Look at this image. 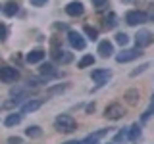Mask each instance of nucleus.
<instances>
[{
    "label": "nucleus",
    "instance_id": "393cba45",
    "mask_svg": "<svg viewBox=\"0 0 154 144\" xmlns=\"http://www.w3.org/2000/svg\"><path fill=\"white\" fill-rule=\"evenodd\" d=\"M152 113H154V104H150V108H148V110H146V112H144V113H143V117H141V121H146V119H148V117H150V115H152Z\"/></svg>",
    "mask_w": 154,
    "mask_h": 144
},
{
    "label": "nucleus",
    "instance_id": "aec40b11",
    "mask_svg": "<svg viewBox=\"0 0 154 144\" xmlns=\"http://www.w3.org/2000/svg\"><path fill=\"white\" fill-rule=\"evenodd\" d=\"M83 33L91 38V40H96V38H98V31H96L94 27H91V25H85L83 27Z\"/></svg>",
    "mask_w": 154,
    "mask_h": 144
},
{
    "label": "nucleus",
    "instance_id": "2eb2a0df",
    "mask_svg": "<svg viewBox=\"0 0 154 144\" xmlns=\"http://www.w3.org/2000/svg\"><path fill=\"white\" fill-rule=\"evenodd\" d=\"M139 138H141V125H139V123H133L131 127H129V140H131V142H137Z\"/></svg>",
    "mask_w": 154,
    "mask_h": 144
},
{
    "label": "nucleus",
    "instance_id": "72a5a7b5",
    "mask_svg": "<svg viewBox=\"0 0 154 144\" xmlns=\"http://www.w3.org/2000/svg\"><path fill=\"white\" fill-rule=\"evenodd\" d=\"M152 104H154V96H152Z\"/></svg>",
    "mask_w": 154,
    "mask_h": 144
},
{
    "label": "nucleus",
    "instance_id": "1a4fd4ad",
    "mask_svg": "<svg viewBox=\"0 0 154 144\" xmlns=\"http://www.w3.org/2000/svg\"><path fill=\"white\" fill-rule=\"evenodd\" d=\"M110 77H112V71L110 69H94L93 75H91V79H93L94 83H98V85H104Z\"/></svg>",
    "mask_w": 154,
    "mask_h": 144
},
{
    "label": "nucleus",
    "instance_id": "4468645a",
    "mask_svg": "<svg viewBox=\"0 0 154 144\" xmlns=\"http://www.w3.org/2000/svg\"><path fill=\"white\" fill-rule=\"evenodd\" d=\"M42 58H45V50H41V48H37V50H31L27 54V62L29 64H37V62H41Z\"/></svg>",
    "mask_w": 154,
    "mask_h": 144
},
{
    "label": "nucleus",
    "instance_id": "f704fd0d",
    "mask_svg": "<svg viewBox=\"0 0 154 144\" xmlns=\"http://www.w3.org/2000/svg\"><path fill=\"white\" fill-rule=\"evenodd\" d=\"M112 144H114V142H112Z\"/></svg>",
    "mask_w": 154,
    "mask_h": 144
},
{
    "label": "nucleus",
    "instance_id": "473e14b6",
    "mask_svg": "<svg viewBox=\"0 0 154 144\" xmlns=\"http://www.w3.org/2000/svg\"><path fill=\"white\" fill-rule=\"evenodd\" d=\"M150 19H152V21H154V14H152V16H150Z\"/></svg>",
    "mask_w": 154,
    "mask_h": 144
},
{
    "label": "nucleus",
    "instance_id": "ddd939ff",
    "mask_svg": "<svg viewBox=\"0 0 154 144\" xmlns=\"http://www.w3.org/2000/svg\"><path fill=\"white\" fill-rule=\"evenodd\" d=\"M41 106H42V100H29L27 104L21 106V113H31L35 110H38Z\"/></svg>",
    "mask_w": 154,
    "mask_h": 144
},
{
    "label": "nucleus",
    "instance_id": "f8f14e48",
    "mask_svg": "<svg viewBox=\"0 0 154 144\" xmlns=\"http://www.w3.org/2000/svg\"><path fill=\"white\" fill-rule=\"evenodd\" d=\"M123 98H125V102H127L129 106H137V104H139V90H137V88H129V90H125Z\"/></svg>",
    "mask_w": 154,
    "mask_h": 144
},
{
    "label": "nucleus",
    "instance_id": "c756f323",
    "mask_svg": "<svg viewBox=\"0 0 154 144\" xmlns=\"http://www.w3.org/2000/svg\"><path fill=\"white\" fill-rule=\"evenodd\" d=\"M8 144H21V138H19V136H10Z\"/></svg>",
    "mask_w": 154,
    "mask_h": 144
},
{
    "label": "nucleus",
    "instance_id": "423d86ee",
    "mask_svg": "<svg viewBox=\"0 0 154 144\" xmlns=\"http://www.w3.org/2000/svg\"><path fill=\"white\" fill-rule=\"evenodd\" d=\"M52 58H54V60L58 62V64H69L71 62V54L69 52H64L62 50V48H58V40L54 38V40H52Z\"/></svg>",
    "mask_w": 154,
    "mask_h": 144
},
{
    "label": "nucleus",
    "instance_id": "2f4dec72",
    "mask_svg": "<svg viewBox=\"0 0 154 144\" xmlns=\"http://www.w3.org/2000/svg\"><path fill=\"white\" fill-rule=\"evenodd\" d=\"M64 144H79L77 140H69V142H64Z\"/></svg>",
    "mask_w": 154,
    "mask_h": 144
},
{
    "label": "nucleus",
    "instance_id": "4be33fe9",
    "mask_svg": "<svg viewBox=\"0 0 154 144\" xmlns=\"http://www.w3.org/2000/svg\"><path fill=\"white\" fill-rule=\"evenodd\" d=\"M67 86H69L67 83H64V85H58V86H52V88H48V90H46V94H48V96H52V94H58V92H64Z\"/></svg>",
    "mask_w": 154,
    "mask_h": 144
},
{
    "label": "nucleus",
    "instance_id": "0eeeda50",
    "mask_svg": "<svg viewBox=\"0 0 154 144\" xmlns=\"http://www.w3.org/2000/svg\"><path fill=\"white\" fill-rule=\"evenodd\" d=\"M152 40H154V35L150 31H146V29H143V31H139L135 35V44H137V48H144V46L152 44Z\"/></svg>",
    "mask_w": 154,
    "mask_h": 144
},
{
    "label": "nucleus",
    "instance_id": "c85d7f7f",
    "mask_svg": "<svg viewBox=\"0 0 154 144\" xmlns=\"http://www.w3.org/2000/svg\"><path fill=\"white\" fill-rule=\"evenodd\" d=\"M6 35H8L6 25H0V40H6Z\"/></svg>",
    "mask_w": 154,
    "mask_h": 144
},
{
    "label": "nucleus",
    "instance_id": "a211bd4d",
    "mask_svg": "<svg viewBox=\"0 0 154 144\" xmlns=\"http://www.w3.org/2000/svg\"><path fill=\"white\" fill-rule=\"evenodd\" d=\"M17 4L16 2H10V4H6V6L2 8V12H4V16H8V17H12V16H16L17 14Z\"/></svg>",
    "mask_w": 154,
    "mask_h": 144
},
{
    "label": "nucleus",
    "instance_id": "f3484780",
    "mask_svg": "<svg viewBox=\"0 0 154 144\" xmlns=\"http://www.w3.org/2000/svg\"><path fill=\"white\" fill-rule=\"evenodd\" d=\"M25 134H27L29 138H41L42 136V131H41V127H37V125H31V127L25 129Z\"/></svg>",
    "mask_w": 154,
    "mask_h": 144
},
{
    "label": "nucleus",
    "instance_id": "412c9836",
    "mask_svg": "<svg viewBox=\"0 0 154 144\" xmlns=\"http://www.w3.org/2000/svg\"><path fill=\"white\" fill-rule=\"evenodd\" d=\"M116 23H118V21H116V14H110V16L104 17V27L106 29H114Z\"/></svg>",
    "mask_w": 154,
    "mask_h": 144
},
{
    "label": "nucleus",
    "instance_id": "7ed1b4c3",
    "mask_svg": "<svg viewBox=\"0 0 154 144\" xmlns=\"http://www.w3.org/2000/svg\"><path fill=\"white\" fill-rule=\"evenodd\" d=\"M123 115H125V110H123V106L119 102H114V104L106 106V110H104V117L112 119V121H118V119H122Z\"/></svg>",
    "mask_w": 154,
    "mask_h": 144
},
{
    "label": "nucleus",
    "instance_id": "7c9ffc66",
    "mask_svg": "<svg viewBox=\"0 0 154 144\" xmlns=\"http://www.w3.org/2000/svg\"><path fill=\"white\" fill-rule=\"evenodd\" d=\"M29 2H31L33 6H45V4H46V0H29Z\"/></svg>",
    "mask_w": 154,
    "mask_h": 144
},
{
    "label": "nucleus",
    "instance_id": "6e6552de",
    "mask_svg": "<svg viewBox=\"0 0 154 144\" xmlns=\"http://www.w3.org/2000/svg\"><path fill=\"white\" fill-rule=\"evenodd\" d=\"M67 40H69L71 48H77V50H83V48H85V38L81 37L79 33H75V31L67 33Z\"/></svg>",
    "mask_w": 154,
    "mask_h": 144
},
{
    "label": "nucleus",
    "instance_id": "39448f33",
    "mask_svg": "<svg viewBox=\"0 0 154 144\" xmlns=\"http://www.w3.org/2000/svg\"><path fill=\"white\" fill-rule=\"evenodd\" d=\"M141 54H143V48H127V50H122V52H119V54L116 56V60H118L119 64H125V62L137 60Z\"/></svg>",
    "mask_w": 154,
    "mask_h": 144
},
{
    "label": "nucleus",
    "instance_id": "dca6fc26",
    "mask_svg": "<svg viewBox=\"0 0 154 144\" xmlns=\"http://www.w3.org/2000/svg\"><path fill=\"white\" fill-rule=\"evenodd\" d=\"M21 115L23 113H10L6 119H4V125L6 127H14V125H17L19 121H21Z\"/></svg>",
    "mask_w": 154,
    "mask_h": 144
},
{
    "label": "nucleus",
    "instance_id": "6ab92c4d",
    "mask_svg": "<svg viewBox=\"0 0 154 144\" xmlns=\"http://www.w3.org/2000/svg\"><path fill=\"white\" fill-rule=\"evenodd\" d=\"M93 64H94V56L87 54V56H83L79 62H77V67H79V69H83V67H89V65H93Z\"/></svg>",
    "mask_w": 154,
    "mask_h": 144
},
{
    "label": "nucleus",
    "instance_id": "f03ea898",
    "mask_svg": "<svg viewBox=\"0 0 154 144\" xmlns=\"http://www.w3.org/2000/svg\"><path fill=\"white\" fill-rule=\"evenodd\" d=\"M148 21V16L144 12H139V10H129L127 14H125V23L127 25H143V23H146Z\"/></svg>",
    "mask_w": 154,
    "mask_h": 144
},
{
    "label": "nucleus",
    "instance_id": "20e7f679",
    "mask_svg": "<svg viewBox=\"0 0 154 144\" xmlns=\"http://www.w3.org/2000/svg\"><path fill=\"white\" fill-rule=\"evenodd\" d=\"M19 79V71L12 65H0V81L2 83H16Z\"/></svg>",
    "mask_w": 154,
    "mask_h": 144
},
{
    "label": "nucleus",
    "instance_id": "f257e3e1",
    "mask_svg": "<svg viewBox=\"0 0 154 144\" xmlns=\"http://www.w3.org/2000/svg\"><path fill=\"white\" fill-rule=\"evenodd\" d=\"M54 129H56V131H60V133L69 134V133L77 131V121L71 117V115L62 113V115H58V117L54 119Z\"/></svg>",
    "mask_w": 154,
    "mask_h": 144
},
{
    "label": "nucleus",
    "instance_id": "a878e982",
    "mask_svg": "<svg viewBox=\"0 0 154 144\" xmlns=\"http://www.w3.org/2000/svg\"><path fill=\"white\" fill-rule=\"evenodd\" d=\"M146 67H150L148 64H143V65H139V69H135V71H131V77H137L139 73H143L144 69H146Z\"/></svg>",
    "mask_w": 154,
    "mask_h": 144
},
{
    "label": "nucleus",
    "instance_id": "bb28decb",
    "mask_svg": "<svg viewBox=\"0 0 154 144\" xmlns=\"http://www.w3.org/2000/svg\"><path fill=\"white\" fill-rule=\"evenodd\" d=\"M79 144H98V138L96 136H87L85 140H81Z\"/></svg>",
    "mask_w": 154,
    "mask_h": 144
},
{
    "label": "nucleus",
    "instance_id": "5701e85b",
    "mask_svg": "<svg viewBox=\"0 0 154 144\" xmlns=\"http://www.w3.org/2000/svg\"><path fill=\"white\" fill-rule=\"evenodd\" d=\"M41 73L52 77V75H54V65H52V64H42L41 65Z\"/></svg>",
    "mask_w": 154,
    "mask_h": 144
},
{
    "label": "nucleus",
    "instance_id": "cd10ccee",
    "mask_svg": "<svg viewBox=\"0 0 154 144\" xmlns=\"http://www.w3.org/2000/svg\"><path fill=\"white\" fill-rule=\"evenodd\" d=\"M91 2H93L94 8H104L106 4H108V0H91Z\"/></svg>",
    "mask_w": 154,
    "mask_h": 144
},
{
    "label": "nucleus",
    "instance_id": "9b49d317",
    "mask_svg": "<svg viewBox=\"0 0 154 144\" xmlns=\"http://www.w3.org/2000/svg\"><path fill=\"white\" fill-rule=\"evenodd\" d=\"M98 54L102 56V58H110L114 54V46H112V42L110 40H100L98 42Z\"/></svg>",
    "mask_w": 154,
    "mask_h": 144
},
{
    "label": "nucleus",
    "instance_id": "b1692460",
    "mask_svg": "<svg viewBox=\"0 0 154 144\" xmlns=\"http://www.w3.org/2000/svg\"><path fill=\"white\" fill-rule=\"evenodd\" d=\"M116 42H118V44H122V46H125L129 42V37L125 35V33H118V35H116Z\"/></svg>",
    "mask_w": 154,
    "mask_h": 144
},
{
    "label": "nucleus",
    "instance_id": "9d476101",
    "mask_svg": "<svg viewBox=\"0 0 154 144\" xmlns=\"http://www.w3.org/2000/svg\"><path fill=\"white\" fill-rule=\"evenodd\" d=\"M85 12V6L81 2H69L66 6V14L67 16H71V17H77V16H81V14Z\"/></svg>",
    "mask_w": 154,
    "mask_h": 144
}]
</instances>
